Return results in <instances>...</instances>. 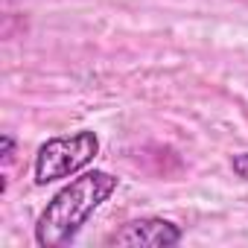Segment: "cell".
<instances>
[{
  "mask_svg": "<svg viewBox=\"0 0 248 248\" xmlns=\"http://www.w3.org/2000/svg\"><path fill=\"white\" fill-rule=\"evenodd\" d=\"M99 152V138L91 129L64 135V138H50L47 143L38 146L35 164H32V178L38 187L70 178L82 172Z\"/></svg>",
  "mask_w": 248,
  "mask_h": 248,
  "instance_id": "cell-2",
  "label": "cell"
},
{
  "mask_svg": "<svg viewBox=\"0 0 248 248\" xmlns=\"http://www.w3.org/2000/svg\"><path fill=\"white\" fill-rule=\"evenodd\" d=\"M231 170H233V175H236V178L248 181V152L233 155V158H231Z\"/></svg>",
  "mask_w": 248,
  "mask_h": 248,
  "instance_id": "cell-4",
  "label": "cell"
},
{
  "mask_svg": "<svg viewBox=\"0 0 248 248\" xmlns=\"http://www.w3.org/2000/svg\"><path fill=\"white\" fill-rule=\"evenodd\" d=\"M117 187H120V178L105 170H91L76 175L41 210L35 222V242L41 248H59L70 242L85 228V222L114 196Z\"/></svg>",
  "mask_w": 248,
  "mask_h": 248,
  "instance_id": "cell-1",
  "label": "cell"
},
{
  "mask_svg": "<svg viewBox=\"0 0 248 248\" xmlns=\"http://www.w3.org/2000/svg\"><path fill=\"white\" fill-rule=\"evenodd\" d=\"M0 143H3V161L12 164V158H15V138L12 135H3V138H0Z\"/></svg>",
  "mask_w": 248,
  "mask_h": 248,
  "instance_id": "cell-5",
  "label": "cell"
},
{
  "mask_svg": "<svg viewBox=\"0 0 248 248\" xmlns=\"http://www.w3.org/2000/svg\"><path fill=\"white\" fill-rule=\"evenodd\" d=\"M181 242V228L170 219L161 216H146V219H135L126 222L120 231H114L105 245H146V248H167V245H178Z\"/></svg>",
  "mask_w": 248,
  "mask_h": 248,
  "instance_id": "cell-3",
  "label": "cell"
}]
</instances>
